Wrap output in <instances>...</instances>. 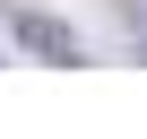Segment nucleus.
<instances>
[{"instance_id": "f257e3e1", "label": "nucleus", "mask_w": 147, "mask_h": 139, "mask_svg": "<svg viewBox=\"0 0 147 139\" xmlns=\"http://www.w3.org/2000/svg\"><path fill=\"white\" fill-rule=\"evenodd\" d=\"M9 44L35 52V61H52V70H78V61H87V44L69 35L52 9H9Z\"/></svg>"}]
</instances>
